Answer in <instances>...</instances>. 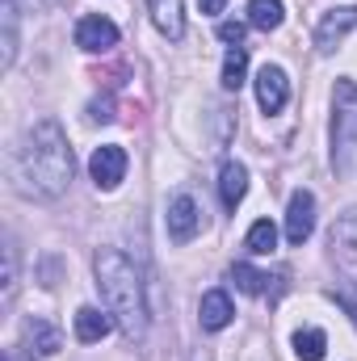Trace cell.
<instances>
[{"label": "cell", "mask_w": 357, "mask_h": 361, "mask_svg": "<svg viewBox=\"0 0 357 361\" xmlns=\"http://www.w3.org/2000/svg\"><path fill=\"white\" fill-rule=\"evenodd\" d=\"M8 169H13V180L25 197H42V202L59 197L76 177V156H72V143H68L63 126L55 118L34 122L21 135Z\"/></svg>", "instance_id": "6da1fadb"}, {"label": "cell", "mask_w": 357, "mask_h": 361, "mask_svg": "<svg viewBox=\"0 0 357 361\" xmlns=\"http://www.w3.org/2000/svg\"><path fill=\"white\" fill-rule=\"evenodd\" d=\"M92 273H97V290L105 311L114 315L118 332L126 341H143L147 336V298H143V281L135 265L118 252V248H97L92 257Z\"/></svg>", "instance_id": "7a4b0ae2"}, {"label": "cell", "mask_w": 357, "mask_h": 361, "mask_svg": "<svg viewBox=\"0 0 357 361\" xmlns=\"http://www.w3.org/2000/svg\"><path fill=\"white\" fill-rule=\"evenodd\" d=\"M357 164V80H337L332 89V169L349 177Z\"/></svg>", "instance_id": "3957f363"}, {"label": "cell", "mask_w": 357, "mask_h": 361, "mask_svg": "<svg viewBox=\"0 0 357 361\" xmlns=\"http://www.w3.org/2000/svg\"><path fill=\"white\" fill-rule=\"evenodd\" d=\"M126 164H131V160H126V147H122V143H101V147L89 156L92 185H97V189H105V193H109V189H118L122 177H126Z\"/></svg>", "instance_id": "277c9868"}, {"label": "cell", "mask_w": 357, "mask_h": 361, "mask_svg": "<svg viewBox=\"0 0 357 361\" xmlns=\"http://www.w3.org/2000/svg\"><path fill=\"white\" fill-rule=\"evenodd\" d=\"M357 30V4H341V8H328L315 25V51L320 55H332L349 34Z\"/></svg>", "instance_id": "5b68a950"}, {"label": "cell", "mask_w": 357, "mask_h": 361, "mask_svg": "<svg viewBox=\"0 0 357 361\" xmlns=\"http://www.w3.org/2000/svg\"><path fill=\"white\" fill-rule=\"evenodd\" d=\"M328 248H332V261L345 273H357V206H345L332 223V235H328Z\"/></svg>", "instance_id": "8992f818"}, {"label": "cell", "mask_w": 357, "mask_h": 361, "mask_svg": "<svg viewBox=\"0 0 357 361\" xmlns=\"http://www.w3.org/2000/svg\"><path fill=\"white\" fill-rule=\"evenodd\" d=\"M315 231V193L311 189H294L290 206H286V240L294 248H303Z\"/></svg>", "instance_id": "52a82bcc"}, {"label": "cell", "mask_w": 357, "mask_h": 361, "mask_svg": "<svg viewBox=\"0 0 357 361\" xmlns=\"http://www.w3.org/2000/svg\"><path fill=\"white\" fill-rule=\"evenodd\" d=\"M198 231H202V210H198V202H193L189 193H177V197L169 202V240H173V244H189Z\"/></svg>", "instance_id": "ba28073f"}, {"label": "cell", "mask_w": 357, "mask_h": 361, "mask_svg": "<svg viewBox=\"0 0 357 361\" xmlns=\"http://www.w3.org/2000/svg\"><path fill=\"white\" fill-rule=\"evenodd\" d=\"M76 47L89 51V55H101V51L118 47V25H114L109 17H101V13L80 17V21H76Z\"/></svg>", "instance_id": "9c48e42d"}, {"label": "cell", "mask_w": 357, "mask_h": 361, "mask_svg": "<svg viewBox=\"0 0 357 361\" xmlns=\"http://www.w3.org/2000/svg\"><path fill=\"white\" fill-rule=\"evenodd\" d=\"M286 101H290V80H286V72H282L277 63H265V68L257 72V105H261L265 114H282Z\"/></svg>", "instance_id": "30bf717a"}, {"label": "cell", "mask_w": 357, "mask_h": 361, "mask_svg": "<svg viewBox=\"0 0 357 361\" xmlns=\"http://www.w3.org/2000/svg\"><path fill=\"white\" fill-rule=\"evenodd\" d=\"M21 345H25L30 357H55L59 345H63V336H59V328H55L51 319H25V328H21Z\"/></svg>", "instance_id": "8fae6325"}, {"label": "cell", "mask_w": 357, "mask_h": 361, "mask_svg": "<svg viewBox=\"0 0 357 361\" xmlns=\"http://www.w3.org/2000/svg\"><path fill=\"white\" fill-rule=\"evenodd\" d=\"M231 319H236V307H231L227 290H206L202 302H198V324H202L206 332H223Z\"/></svg>", "instance_id": "7c38bea8"}, {"label": "cell", "mask_w": 357, "mask_h": 361, "mask_svg": "<svg viewBox=\"0 0 357 361\" xmlns=\"http://www.w3.org/2000/svg\"><path fill=\"white\" fill-rule=\"evenodd\" d=\"M219 197H223V210H236L248 197V169L240 160H223V169H219Z\"/></svg>", "instance_id": "4fadbf2b"}, {"label": "cell", "mask_w": 357, "mask_h": 361, "mask_svg": "<svg viewBox=\"0 0 357 361\" xmlns=\"http://www.w3.org/2000/svg\"><path fill=\"white\" fill-rule=\"evenodd\" d=\"M109 328H118L109 311H101V307H80V311H76V341H80V345H97V341H105Z\"/></svg>", "instance_id": "5bb4252c"}, {"label": "cell", "mask_w": 357, "mask_h": 361, "mask_svg": "<svg viewBox=\"0 0 357 361\" xmlns=\"http://www.w3.org/2000/svg\"><path fill=\"white\" fill-rule=\"evenodd\" d=\"M147 8H152L156 30L169 42H181L185 38V8H181V0H147Z\"/></svg>", "instance_id": "9a60e30c"}, {"label": "cell", "mask_w": 357, "mask_h": 361, "mask_svg": "<svg viewBox=\"0 0 357 361\" xmlns=\"http://www.w3.org/2000/svg\"><path fill=\"white\" fill-rule=\"evenodd\" d=\"M231 281L244 290V294H257V298H265V294H277L282 290V277H269V273L253 269V265H231Z\"/></svg>", "instance_id": "2e32d148"}, {"label": "cell", "mask_w": 357, "mask_h": 361, "mask_svg": "<svg viewBox=\"0 0 357 361\" xmlns=\"http://www.w3.org/2000/svg\"><path fill=\"white\" fill-rule=\"evenodd\" d=\"M282 21H286V4H282V0H248V25H253V30L273 34Z\"/></svg>", "instance_id": "e0dca14e"}, {"label": "cell", "mask_w": 357, "mask_h": 361, "mask_svg": "<svg viewBox=\"0 0 357 361\" xmlns=\"http://www.w3.org/2000/svg\"><path fill=\"white\" fill-rule=\"evenodd\" d=\"M328 353V336L320 328H298L294 332V357L298 361H324Z\"/></svg>", "instance_id": "ac0fdd59"}, {"label": "cell", "mask_w": 357, "mask_h": 361, "mask_svg": "<svg viewBox=\"0 0 357 361\" xmlns=\"http://www.w3.org/2000/svg\"><path fill=\"white\" fill-rule=\"evenodd\" d=\"M244 76H248V51L244 47H227V55H223V89L236 92L240 85H244Z\"/></svg>", "instance_id": "d6986e66"}, {"label": "cell", "mask_w": 357, "mask_h": 361, "mask_svg": "<svg viewBox=\"0 0 357 361\" xmlns=\"http://www.w3.org/2000/svg\"><path fill=\"white\" fill-rule=\"evenodd\" d=\"M244 248H248L253 257H269V252L277 248V227H273L269 219H257V223L248 227V235H244Z\"/></svg>", "instance_id": "ffe728a7"}, {"label": "cell", "mask_w": 357, "mask_h": 361, "mask_svg": "<svg viewBox=\"0 0 357 361\" xmlns=\"http://www.w3.org/2000/svg\"><path fill=\"white\" fill-rule=\"evenodd\" d=\"M17 298V244L4 240V307H13Z\"/></svg>", "instance_id": "44dd1931"}, {"label": "cell", "mask_w": 357, "mask_h": 361, "mask_svg": "<svg viewBox=\"0 0 357 361\" xmlns=\"http://www.w3.org/2000/svg\"><path fill=\"white\" fill-rule=\"evenodd\" d=\"M332 298L349 311V319H353V328H357V286H332Z\"/></svg>", "instance_id": "7402d4cb"}, {"label": "cell", "mask_w": 357, "mask_h": 361, "mask_svg": "<svg viewBox=\"0 0 357 361\" xmlns=\"http://www.w3.org/2000/svg\"><path fill=\"white\" fill-rule=\"evenodd\" d=\"M244 30H248L244 21H219V38H223V42H231V47H240V42H244Z\"/></svg>", "instance_id": "603a6c76"}, {"label": "cell", "mask_w": 357, "mask_h": 361, "mask_svg": "<svg viewBox=\"0 0 357 361\" xmlns=\"http://www.w3.org/2000/svg\"><path fill=\"white\" fill-rule=\"evenodd\" d=\"M89 118H92V122H114V105H109V101H92Z\"/></svg>", "instance_id": "cb8c5ba5"}, {"label": "cell", "mask_w": 357, "mask_h": 361, "mask_svg": "<svg viewBox=\"0 0 357 361\" xmlns=\"http://www.w3.org/2000/svg\"><path fill=\"white\" fill-rule=\"evenodd\" d=\"M198 4H202V13H206V17H219L227 0H198Z\"/></svg>", "instance_id": "d4e9b609"}]
</instances>
